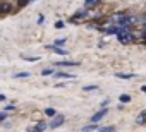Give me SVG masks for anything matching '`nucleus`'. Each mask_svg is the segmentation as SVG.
<instances>
[{
    "mask_svg": "<svg viewBox=\"0 0 146 132\" xmlns=\"http://www.w3.org/2000/svg\"><path fill=\"white\" fill-rule=\"evenodd\" d=\"M117 40H119L122 45H129V43L134 40V34H132L131 31H120V33L117 34Z\"/></svg>",
    "mask_w": 146,
    "mask_h": 132,
    "instance_id": "nucleus-1",
    "label": "nucleus"
},
{
    "mask_svg": "<svg viewBox=\"0 0 146 132\" xmlns=\"http://www.w3.org/2000/svg\"><path fill=\"white\" fill-rule=\"evenodd\" d=\"M14 11V7H12V4H9V2H0V16H9L11 12Z\"/></svg>",
    "mask_w": 146,
    "mask_h": 132,
    "instance_id": "nucleus-2",
    "label": "nucleus"
},
{
    "mask_svg": "<svg viewBox=\"0 0 146 132\" xmlns=\"http://www.w3.org/2000/svg\"><path fill=\"white\" fill-rule=\"evenodd\" d=\"M64 122H65V117H64V115H55V117L52 118V122L48 123V127H50V129H57V127H60Z\"/></svg>",
    "mask_w": 146,
    "mask_h": 132,
    "instance_id": "nucleus-3",
    "label": "nucleus"
},
{
    "mask_svg": "<svg viewBox=\"0 0 146 132\" xmlns=\"http://www.w3.org/2000/svg\"><path fill=\"white\" fill-rule=\"evenodd\" d=\"M107 113H108V110H107V108H102V110H98V112H96V113L91 117V123H98V122H100V120H102V118L107 115Z\"/></svg>",
    "mask_w": 146,
    "mask_h": 132,
    "instance_id": "nucleus-4",
    "label": "nucleus"
},
{
    "mask_svg": "<svg viewBox=\"0 0 146 132\" xmlns=\"http://www.w3.org/2000/svg\"><path fill=\"white\" fill-rule=\"evenodd\" d=\"M53 77H55V79H76V76H74V74L62 72V71H57V72H53Z\"/></svg>",
    "mask_w": 146,
    "mask_h": 132,
    "instance_id": "nucleus-5",
    "label": "nucleus"
},
{
    "mask_svg": "<svg viewBox=\"0 0 146 132\" xmlns=\"http://www.w3.org/2000/svg\"><path fill=\"white\" fill-rule=\"evenodd\" d=\"M55 65H57V67H79V62H69V60H65V62H57Z\"/></svg>",
    "mask_w": 146,
    "mask_h": 132,
    "instance_id": "nucleus-6",
    "label": "nucleus"
},
{
    "mask_svg": "<svg viewBox=\"0 0 146 132\" xmlns=\"http://www.w3.org/2000/svg\"><path fill=\"white\" fill-rule=\"evenodd\" d=\"M46 48H48V50H52V51H55V53H58V55H67V50H64V48H60V46H53V45H48Z\"/></svg>",
    "mask_w": 146,
    "mask_h": 132,
    "instance_id": "nucleus-7",
    "label": "nucleus"
},
{
    "mask_svg": "<svg viewBox=\"0 0 146 132\" xmlns=\"http://www.w3.org/2000/svg\"><path fill=\"white\" fill-rule=\"evenodd\" d=\"M46 127H48V123H46L45 120H41V122H38V123L35 125V130H36V132H43V130H46Z\"/></svg>",
    "mask_w": 146,
    "mask_h": 132,
    "instance_id": "nucleus-8",
    "label": "nucleus"
},
{
    "mask_svg": "<svg viewBox=\"0 0 146 132\" xmlns=\"http://www.w3.org/2000/svg\"><path fill=\"white\" fill-rule=\"evenodd\" d=\"M98 129H100L98 123H90V125H84L81 129V132H91V130H98Z\"/></svg>",
    "mask_w": 146,
    "mask_h": 132,
    "instance_id": "nucleus-9",
    "label": "nucleus"
},
{
    "mask_svg": "<svg viewBox=\"0 0 146 132\" xmlns=\"http://www.w3.org/2000/svg\"><path fill=\"white\" fill-rule=\"evenodd\" d=\"M115 77H117V79H125V81H127V79L136 77V74H124V72H117V74H115Z\"/></svg>",
    "mask_w": 146,
    "mask_h": 132,
    "instance_id": "nucleus-10",
    "label": "nucleus"
},
{
    "mask_svg": "<svg viewBox=\"0 0 146 132\" xmlns=\"http://www.w3.org/2000/svg\"><path fill=\"white\" fill-rule=\"evenodd\" d=\"M98 132H117V129L113 125H107V127H100Z\"/></svg>",
    "mask_w": 146,
    "mask_h": 132,
    "instance_id": "nucleus-11",
    "label": "nucleus"
},
{
    "mask_svg": "<svg viewBox=\"0 0 146 132\" xmlns=\"http://www.w3.org/2000/svg\"><path fill=\"white\" fill-rule=\"evenodd\" d=\"M29 76H31L29 72H17V74H14L16 79H26V77H29Z\"/></svg>",
    "mask_w": 146,
    "mask_h": 132,
    "instance_id": "nucleus-12",
    "label": "nucleus"
},
{
    "mask_svg": "<svg viewBox=\"0 0 146 132\" xmlns=\"http://www.w3.org/2000/svg\"><path fill=\"white\" fill-rule=\"evenodd\" d=\"M119 101H120V103H129V101H131V96H129V94H120V96H119Z\"/></svg>",
    "mask_w": 146,
    "mask_h": 132,
    "instance_id": "nucleus-13",
    "label": "nucleus"
},
{
    "mask_svg": "<svg viewBox=\"0 0 146 132\" xmlns=\"http://www.w3.org/2000/svg\"><path fill=\"white\" fill-rule=\"evenodd\" d=\"M45 115H46V117H55L57 112H55L53 108H46V110H45Z\"/></svg>",
    "mask_w": 146,
    "mask_h": 132,
    "instance_id": "nucleus-14",
    "label": "nucleus"
},
{
    "mask_svg": "<svg viewBox=\"0 0 146 132\" xmlns=\"http://www.w3.org/2000/svg\"><path fill=\"white\" fill-rule=\"evenodd\" d=\"M31 2V0H17V7L21 9V7H24V5H28Z\"/></svg>",
    "mask_w": 146,
    "mask_h": 132,
    "instance_id": "nucleus-15",
    "label": "nucleus"
},
{
    "mask_svg": "<svg viewBox=\"0 0 146 132\" xmlns=\"http://www.w3.org/2000/svg\"><path fill=\"white\" fill-rule=\"evenodd\" d=\"M23 58L26 62H36V60H40V57H26V55H23Z\"/></svg>",
    "mask_w": 146,
    "mask_h": 132,
    "instance_id": "nucleus-16",
    "label": "nucleus"
},
{
    "mask_svg": "<svg viewBox=\"0 0 146 132\" xmlns=\"http://www.w3.org/2000/svg\"><path fill=\"white\" fill-rule=\"evenodd\" d=\"M83 89H84V91H95V89H98V86H95V84H88V86H84Z\"/></svg>",
    "mask_w": 146,
    "mask_h": 132,
    "instance_id": "nucleus-17",
    "label": "nucleus"
},
{
    "mask_svg": "<svg viewBox=\"0 0 146 132\" xmlns=\"http://www.w3.org/2000/svg\"><path fill=\"white\" fill-rule=\"evenodd\" d=\"M53 74V69H43L41 71V76H52Z\"/></svg>",
    "mask_w": 146,
    "mask_h": 132,
    "instance_id": "nucleus-18",
    "label": "nucleus"
},
{
    "mask_svg": "<svg viewBox=\"0 0 146 132\" xmlns=\"http://www.w3.org/2000/svg\"><path fill=\"white\" fill-rule=\"evenodd\" d=\"M65 43V40L64 38H60V40H55V43H53V46H62Z\"/></svg>",
    "mask_w": 146,
    "mask_h": 132,
    "instance_id": "nucleus-19",
    "label": "nucleus"
},
{
    "mask_svg": "<svg viewBox=\"0 0 146 132\" xmlns=\"http://www.w3.org/2000/svg\"><path fill=\"white\" fill-rule=\"evenodd\" d=\"M84 4L86 5H95V4H98V0H84Z\"/></svg>",
    "mask_w": 146,
    "mask_h": 132,
    "instance_id": "nucleus-20",
    "label": "nucleus"
},
{
    "mask_svg": "<svg viewBox=\"0 0 146 132\" xmlns=\"http://www.w3.org/2000/svg\"><path fill=\"white\" fill-rule=\"evenodd\" d=\"M7 118V112H0V122H4Z\"/></svg>",
    "mask_w": 146,
    "mask_h": 132,
    "instance_id": "nucleus-21",
    "label": "nucleus"
},
{
    "mask_svg": "<svg viewBox=\"0 0 146 132\" xmlns=\"http://www.w3.org/2000/svg\"><path fill=\"white\" fill-rule=\"evenodd\" d=\"M38 24H45V16H43V14H40V17H38Z\"/></svg>",
    "mask_w": 146,
    "mask_h": 132,
    "instance_id": "nucleus-22",
    "label": "nucleus"
},
{
    "mask_svg": "<svg viewBox=\"0 0 146 132\" xmlns=\"http://www.w3.org/2000/svg\"><path fill=\"white\" fill-rule=\"evenodd\" d=\"M12 110H16V105H7L5 106V112H12Z\"/></svg>",
    "mask_w": 146,
    "mask_h": 132,
    "instance_id": "nucleus-23",
    "label": "nucleus"
},
{
    "mask_svg": "<svg viewBox=\"0 0 146 132\" xmlns=\"http://www.w3.org/2000/svg\"><path fill=\"white\" fill-rule=\"evenodd\" d=\"M55 28H57V29H62V28H64V22H62V21L55 22Z\"/></svg>",
    "mask_w": 146,
    "mask_h": 132,
    "instance_id": "nucleus-24",
    "label": "nucleus"
},
{
    "mask_svg": "<svg viewBox=\"0 0 146 132\" xmlns=\"http://www.w3.org/2000/svg\"><path fill=\"white\" fill-rule=\"evenodd\" d=\"M108 103H110V101H108V100H105V101L102 103V108H107V106H108Z\"/></svg>",
    "mask_w": 146,
    "mask_h": 132,
    "instance_id": "nucleus-25",
    "label": "nucleus"
},
{
    "mask_svg": "<svg viewBox=\"0 0 146 132\" xmlns=\"http://www.w3.org/2000/svg\"><path fill=\"white\" fill-rule=\"evenodd\" d=\"M141 40H143V41H144V43H146V31H144V33H143V34H141Z\"/></svg>",
    "mask_w": 146,
    "mask_h": 132,
    "instance_id": "nucleus-26",
    "label": "nucleus"
},
{
    "mask_svg": "<svg viewBox=\"0 0 146 132\" xmlns=\"http://www.w3.org/2000/svg\"><path fill=\"white\" fill-rule=\"evenodd\" d=\"M5 100H7V98H5V94H0V101H2V103H4Z\"/></svg>",
    "mask_w": 146,
    "mask_h": 132,
    "instance_id": "nucleus-27",
    "label": "nucleus"
},
{
    "mask_svg": "<svg viewBox=\"0 0 146 132\" xmlns=\"http://www.w3.org/2000/svg\"><path fill=\"white\" fill-rule=\"evenodd\" d=\"M141 91H143V93H146V84H144V86H141Z\"/></svg>",
    "mask_w": 146,
    "mask_h": 132,
    "instance_id": "nucleus-28",
    "label": "nucleus"
},
{
    "mask_svg": "<svg viewBox=\"0 0 146 132\" xmlns=\"http://www.w3.org/2000/svg\"><path fill=\"white\" fill-rule=\"evenodd\" d=\"M28 132H36V130H35V127H31V129H28Z\"/></svg>",
    "mask_w": 146,
    "mask_h": 132,
    "instance_id": "nucleus-29",
    "label": "nucleus"
},
{
    "mask_svg": "<svg viewBox=\"0 0 146 132\" xmlns=\"http://www.w3.org/2000/svg\"><path fill=\"white\" fill-rule=\"evenodd\" d=\"M144 31H146V22H144Z\"/></svg>",
    "mask_w": 146,
    "mask_h": 132,
    "instance_id": "nucleus-30",
    "label": "nucleus"
}]
</instances>
